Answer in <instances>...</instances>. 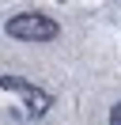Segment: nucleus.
Listing matches in <instances>:
<instances>
[{"label":"nucleus","instance_id":"3","mask_svg":"<svg viewBox=\"0 0 121 125\" xmlns=\"http://www.w3.org/2000/svg\"><path fill=\"white\" fill-rule=\"evenodd\" d=\"M110 125H121V102H117V106L110 110Z\"/></svg>","mask_w":121,"mask_h":125},{"label":"nucleus","instance_id":"1","mask_svg":"<svg viewBox=\"0 0 121 125\" xmlns=\"http://www.w3.org/2000/svg\"><path fill=\"white\" fill-rule=\"evenodd\" d=\"M8 34L19 42H53L60 34V27L42 11H19V15L8 19Z\"/></svg>","mask_w":121,"mask_h":125},{"label":"nucleus","instance_id":"2","mask_svg":"<svg viewBox=\"0 0 121 125\" xmlns=\"http://www.w3.org/2000/svg\"><path fill=\"white\" fill-rule=\"evenodd\" d=\"M0 87H4V91H11V95H19L23 106H27V114H34V117L49 114V106H53V95H49V91L27 83V80H19V76H0Z\"/></svg>","mask_w":121,"mask_h":125}]
</instances>
